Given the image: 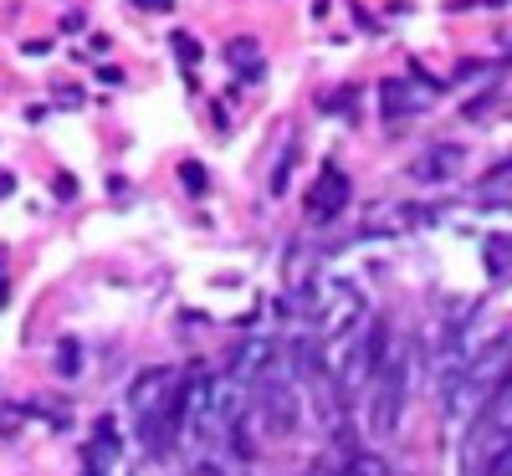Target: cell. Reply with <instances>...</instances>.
Here are the masks:
<instances>
[{
  "mask_svg": "<svg viewBox=\"0 0 512 476\" xmlns=\"http://www.w3.org/2000/svg\"><path fill=\"white\" fill-rule=\"evenodd\" d=\"M507 374H512V338H492L487 349H477L472 359L461 364V374L451 379V389H446V410L451 415H477L497 389L507 384Z\"/></svg>",
  "mask_w": 512,
  "mask_h": 476,
  "instance_id": "obj_1",
  "label": "cell"
},
{
  "mask_svg": "<svg viewBox=\"0 0 512 476\" xmlns=\"http://www.w3.org/2000/svg\"><path fill=\"white\" fill-rule=\"evenodd\" d=\"M128 410H134L139 436L164 451L169 436H175V415H180V374L175 369H144L128 389Z\"/></svg>",
  "mask_w": 512,
  "mask_h": 476,
  "instance_id": "obj_2",
  "label": "cell"
},
{
  "mask_svg": "<svg viewBox=\"0 0 512 476\" xmlns=\"http://www.w3.org/2000/svg\"><path fill=\"white\" fill-rule=\"evenodd\" d=\"M410 349L400 354H384L379 374H374V405H369V430L374 436H390L400 425V410H405V389H410Z\"/></svg>",
  "mask_w": 512,
  "mask_h": 476,
  "instance_id": "obj_3",
  "label": "cell"
},
{
  "mask_svg": "<svg viewBox=\"0 0 512 476\" xmlns=\"http://www.w3.org/2000/svg\"><path fill=\"white\" fill-rule=\"evenodd\" d=\"M502 446H512V374H507V384L497 389V395L477 410V420H472V451L482 461L497 456Z\"/></svg>",
  "mask_w": 512,
  "mask_h": 476,
  "instance_id": "obj_4",
  "label": "cell"
},
{
  "mask_svg": "<svg viewBox=\"0 0 512 476\" xmlns=\"http://www.w3.org/2000/svg\"><path fill=\"white\" fill-rule=\"evenodd\" d=\"M256 389H262V395H256V405H262L267 425L277 430V436H292V430H297V395H292L287 374H282V369H262Z\"/></svg>",
  "mask_w": 512,
  "mask_h": 476,
  "instance_id": "obj_5",
  "label": "cell"
},
{
  "mask_svg": "<svg viewBox=\"0 0 512 476\" xmlns=\"http://www.w3.org/2000/svg\"><path fill=\"white\" fill-rule=\"evenodd\" d=\"M349 190H354L349 175L338 164H328L323 175H318V185L308 190V215H313V221H333V215L349 205Z\"/></svg>",
  "mask_w": 512,
  "mask_h": 476,
  "instance_id": "obj_6",
  "label": "cell"
},
{
  "mask_svg": "<svg viewBox=\"0 0 512 476\" xmlns=\"http://www.w3.org/2000/svg\"><path fill=\"white\" fill-rule=\"evenodd\" d=\"M88 471H93V476H118V430H113V420H108V415H103V420L93 425Z\"/></svg>",
  "mask_w": 512,
  "mask_h": 476,
  "instance_id": "obj_7",
  "label": "cell"
},
{
  "mask_svg": "<svg viewBox=\"0 0 512 476\" xmlns=\"http://www.w3.org/2000/svg\"><path fill=\"white\" fill-rule=\"evenodd\" d=\"M461 169V149L456 144H441V149H431V154H420L415 164H410V175L420 180V185H436V180H451Z\"/></svg>",
  "mask_w": 512,
  "mask_h": 476,
  "instance_id": "obj_8",
  "label": "cell"
},
{
  "mask_svg": "<svg viewBox=\"0 0 512 476\" xmlns=\"http://www.w3.org/2000/svg\"><path fill=\"white\" fill-rule=\"evenodd\" d=\"M379 103H384V118H410V113H420L425 93H420V82L395 77V82H384V88H379Z\"/></svg>",
  "mask_w": 512,
  "mask_h": 476,
  "instance_id": "obj_9",
  "label": "cell"
},
{
  "mask_svg": "<svg viewBox=\"0 0 512 476\" xmlns=\"http://www.w3.org/2000/svg\"><path fill=\"white\" fill-rule=\"evenodd\" d=\"M57 369L62 374H77V343H62V349H57Z\"/></svg>",
  "mask_w": 512,
  "mask_h": 476,
  "instance_id": "obj_10",
  "label": "cell"
},
{
  "mask_svg": "<svg viewBox=\"0 0 512 476\" xmlns=\"http://www.w3.org/2000/svg\"><path fill=\"white\" fill-rule=\"evenodd\" d=\"M185 185H190L195 195H205V169H200V164H185Z\"/></svg>",
  "mask_w": 512,
  "mask_h": 476,
  "instance_id": "obj_11",
  "label": "cell"
},
{
  "mask_svg": "<svg viewBox=\"0 0 512 476\" xmlns=\"http://www.w3.org/2000/svg\"><path fill=\"white\" fill-rule=\"evenodd\" d=\"M175 52H180V57H190V62L200 57V47H195V41H190V36H175Z\"/></svg>",
  "mask_w": 512,
  "mask_h": 476,
  "instance_id": "obj_12",
  "label": "cell"
}]
</instances>
